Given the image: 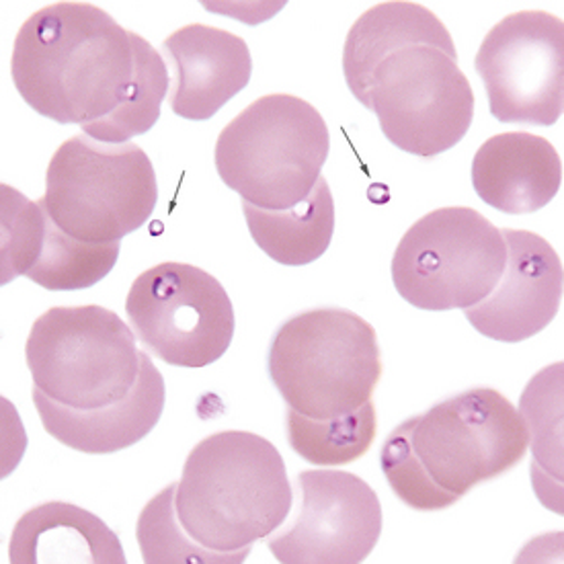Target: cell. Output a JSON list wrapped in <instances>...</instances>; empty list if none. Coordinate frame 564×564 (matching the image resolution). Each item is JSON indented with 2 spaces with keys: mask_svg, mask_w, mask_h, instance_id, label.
Listing matches in <instances>:
<instances>
[{
  "mask_svg": "<svg viewBox=\"0 0 564 564\" xmlns=\"http://www.w3.org/2000/svg\"><path fill=\"white\" fill-rule=\"evenodd\" d=\"M11 76L33 111L104 144L147 134L169 93L163 56L87 2L33 13L17 33Z\"/></svg>",
  "mask_w": 564,
  "mask_h": 564,
  "instance_id": "cell-1",
  "label": "cell"
},
{
  "mask_svg": "<svg viewBox=\"0 0 564 564\" xmlns=\"http://www.w3.org/2000/svg\"><path fill=\"white\" fill-rule=\"evenodd\" d=\"M25 359L44 430L83 454H116L161 421L163 373L116 312L56 306L31 327Z\"/></svg>",
  "mask_w": 564,
  "mask_h": 564,
  "instance_id": "cell-2",
  "label": "cell"
},
{
  "mask_svg": "<svg viewBox=\"0 0 564 564\" xmlns=\"http://www.w3.org/2000/svg\"><path fill=\"white\" fill-rule=\"evenodd\" d=\"M347 87L397 149L431 159L454 149L475 118V93L444 23L415 2L376 4L343 50Z\"/></svg>",
  "mask_w": 564,
  "mask_h": 564,
  "instance_id": "cell-3",
  "label": "cell"
},
{
  "mask_svg": "<svg viewBox=\"0 0 564 564\" xmlns=\"http://www.w3.org/2000/svg\"><path fill=\"white\" fill-rule=\"evenodd\" d=\"M292 497L278 447L251 431H220L187 456L175 511L195 544L245 563L285 521Z\"/></svg>",
  "mask_w": 564,
  "mask_h": 564,
  "instance_id": "cell-4",
  "label": "cell"
},
{
  "mask_svg": "<svg viewBox=\"0 0 564 564\" xmlns=\"http://www.w3.org/2000/svg\"><path fill=\"white\" fill-rule=\"evenodd\" d=\"M268 368L288 409L318 421L356 413L384 371L376 330L345 308L302 312L283 323Z\"/></svg>",
  "mask_w": 564,
  "mask_h": 564,
  "instance_id": "cell-5",
  "label": "cell"
},
{
  "mask_svg": "<svg viewBox=\"0 0 564 564\" xmlns=\"http://www.w3.org/2000/svg\"><path fill=\"white\" fill-rule=\"evenodd\" d=\"M330 152L323 116L294 95H268L218 135L216 169L224 185L261 209L294 208L316 187Z\"/></svg>",
  "mask_w": 564,
  "mask_h": 564,
  "instance_id": "cell-6",
  "label": "cell"
},
{
  "mask_svg": "<svg viewBox=\"0 0 564 564\" xmlns=\"http://www.w3.org/2000/svg\"><path fill=\"white\" fill-rule=\"evenodd\" d=\"M156 202V173L144 150L87 134L54 152L40 199L59 230L90 245L121 242L149 223Z\"/></svg>",
  "mask_w": 564,
  "mask_h": 564,
  "instance_id": "cell-7",
  "label": "cell"
},
{
  "mask_svg": "<svg viewBox=\"0 0 564 564\" xmlns=\"http://www.w3.org/2000/svg\"><path fill=\"white\" fill-rule=\"evenodd\" d=\"M506 263V238L480 212L440 208L402 237L392 282L421 311H466L489 296Z\"/></svg>",
  "mask_w": 564,
  "mask_h": 564,
  "instance_id": "cell-8",
  "label": "cell"
},
{
  "mask_svg": "<svg viewBox=\"0 0 564 564\" xmlns=\"http://www.w3.org/2000/svg\"><path fill=\"white\" fill-rule=\"evenodd\" d=\"M409 444L431 480L462 499L476 485L506 475L530 449L518 409L492 388H473L413 416Z\"/></svg>",
  "mask_w": 564,
  "mask_h": 564,
  "instance_id": "cell-9",
  "label": "cell"
},
{
  "mask_svg": "<svg viewBox=\"0 0 564 564\" xmlns=\"http://www.w3.org/2000/svg\"><path fill=\"white\" fill-rule=\"evenodd\" d=\"M126 312L150 354L177 368H206L230 347L237 318L223 283L187 263H161L140 273Z\"/></svg>",
  "mask_w": 564,
  "mask_h": 564,
  "instance_id": "cell-10",
  "label": "cell"
},
{
  "mask_svg": "<svg viewBox=\"0 0 564 564\" xmlns=\"http://www.w3.org/2000/svg\"><path fill=\"white\" fill-rule=\"evenodd\" d=\"M476 73L501 123L554 126L563 116L564 25L544 11H521L495 25L476 54Z\"/></svg>",
  "mask_w": 564,
  "mask_h": 564,
  "instance_id": "cell-11",
  "label": "cell"
},
{
  "mask_svg": "<svg viewBox=\"0 0 564 564\" xmlns=\"http://www.w3.org/2000/svg\"><path fill=\"white\" fill-rule=\"evenodd\" d=\"M302 507L285 532L269 538L283 564L364 563L382 534V506L359 476L304 470L297 476Z\"/></svg>",
  "mask_w": 564,
  "mask_h": 564,
  "instance_id": "cell-12",
  "label": "cell"
},
{
  "mask_svg": "<svg viewBox=\"0 0 564 564\" xmlns=\"http://www.w3.org/2000/svg\"><path fill=\"white\" fill-rule=\"evenodd\" d=\"M2 278L9 283L25 275L44 290L75 292L101 282L116 268L119 242L90 245L68 237L31 202L2 185Z\"/></svg>",
  "mask_w": 564,
  "mask_h": 564,
  "instance_id": "cell-13",
  "label": "cell"
},
{
  "mask_svg": "<svg viewBox=\"0 0 564 564\" xmlns=\"http://www.w3.org/2000/svg\"><path fill=\"white\" fill-rule=\"evenodd\" d=\"M507 263L495 290L466 321L487 339L521 343L554 321L563 297V265L552 245L528 230H501Z\"/></svg>",
  "mask_w": 564,
  "mask_h": 564,
  "instance_id": "cell-14",
  "label": "cell"
},
{
  "mask_svg": "<svg viewBox=\"0 0 564 564\" xmlns=\"http://www.w3.org/2000/svg\"><path fill=\"white\" fill-rule=\"evenodd\" d=\"M163 52L175 70L171 107L189 121L214 118L253 75L249 45L218 28H181L164 40Z\"/></svg>",
  "mask_w": 564,
  "mask_h": 564,
  "instance_id": "cell-15",
  "label": "cell"
},
{
  "mask_svg": "<svg viewBox=\"0 0 564 564\" xmlns=\"http://www.w3.org/2000/svg\"><path fill=\"white\" fill-rule=\"evenodd\" d=\"M563 183V163L546 138L507 132L489 138L473 161V185L487 206L521 216L546 208Z\"/></svg>",
  "mask_w": 564,
  "mask_h": 564,
  "instance_id": "cell-16",
  "label": "cell"
},
{
  "mask_svg": "<svg viewBox=\"0 0 564 564\" xmlns=\"http://www.w3.org/2000/svg\"><path fill=\"white\" fill-rule=\"evenodd\" d=\"M11 563H126L118 535L87 509L68 503L33 507L9 544Z\"/></svg>",
  "mask_w": 564,
  "mask_h": 564,
  "instance_id": "cell-17",
  "label": "cell"
},
{
  "mask_svg": "<svg viewBox=\"0 0 564 564\" xmlns=\"http://www.w3.org/2000/svg\"><path fill=\"white\" fill-rule=\"evenodd\" d=\"M257 247L285 268H304L321 259L335 235V202L327 178L294 208L261 209L242 202Z\"/></svg>",
  "mask_w": 564,
  "mask_h": 564,
  "instance_id": "cell-18",
  "label": "cell"
},
{
  "mask_svg": "<svg viewBox=\"0 0 564 564\" xmlns=\"http://www.w3.org/2000/svg\"><path fill=\"white\" fill-rule=\"evenodd\" d=\"M378 430L376 406L366 402L356 413L318 421L288 409V442L316 466H341L368 454Z\"/></svg>",
  "mask_w": 564,
  "mask_h": 564,
  "instance_id": "cell-19",
  "label": "cell"
},
{
  "mask_svg": "<svg viewBox=\"0 0 564 564\" xmlns=\"http://www.w3.org/2000/svg\"><path fill=\"white\" fill-rule=\"evenodd\" d=\"M175 492L177 485L166 487L140 513L135 538L144 563H238L235 556L195 544L178 523Z\"/></svg>",
  "mask_w": 564,
  "mask_h": 564,
  "instance_id": "cell-20",
  "label": "cell"
},
{
  "mask_svg": "<svg viewBox=\"0 0 564 564\" xmlns=\"http://www.w3.org/2000/svg\"><path fill=\"white\" fill-rule=\"evenodd\" d=\"M380 462L390 489L404 506L416 511H442L460 501L456 495L440 489L423 470L409 444L406 421L388 435Z\"/></svg>",
  "mask_w": 564,
  "mask_h": 564,
  "instance_id": "cell-21",
  "label": "cell"
}]
</instances>
